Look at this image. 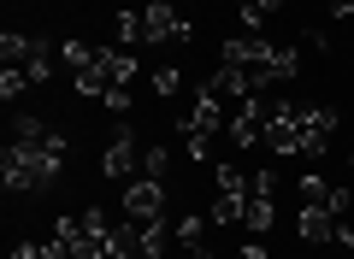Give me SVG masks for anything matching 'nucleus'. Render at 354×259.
Returning a JSON list of instances; mask_svg holds the SVG:
<instances>
[{"mask_svg":"<svg viewBox=\"0 0 354 259\" xmlns=\"http://www.w3.org/2000/svg\"><path fill=\"white\" fill-rule=\"evenodd\" d=\"M59 165H65V136L41 142V148L6 142V153H0V177H6L12 195H41V189H53L59 183Z\"/></svg>","mask_w":354,"mask_h":259,"instance_id":"obj_1","label":"nucleus"},{"mask_svg":"<svg viewBox=\"0 0 354 259\" xmlns=\"http://www.w3.org/2000/svg\"><path fill=\"white\" fill-rule=\"evenodd\" d=\"M225 100L213 95V88L201 83V95H195V106L183 112V118H177V130H183V148H189V160H207V153H213V136L218 130H225Z\"/></svg>","mask_w":354,"mask_h":259,"instance_id":"obj_2","label":"nucleus"},{"mask_svg":"<svg viewBox=\"0 0 354 259\" xmlns=\"http://www.w3.org/2000/svg\"><path fill=\"white\" fill-rule=\"evenodd\" d=\"M0 65H24L30 83H48V77H53V41L48 36H18V30H6V36H0Z\"/></svg>","mask_w":354,"mask_h":259,"instance_id":"obj_3","label":"nucleus"},{"mask_svg":"<svg viewBox=\"0 0 354 259\" xmlns=\"http://www.w3.org/2000/svg\"><path fill=\"white\" fill-rule=\"evenodd\" d=\"M266 148L272 153H301V118H295L290 95H272V106H266Z\"/></svg>","mask_w":354,"mask_h":259,"instance_id":"obj_4","label":"nucleus"},{"mask_svg":"<svg viewBox=\"0 0 354 259\" xmlns=\"http://www.w3.org/2000/svg\"><path fill=\"white\" fill-rule=\"evenodd\" d=\"M142 24H148V41H189L195 36V18L177 0H148L142 6Z\"/></svg>","mask_w":354,"mask_h":259,"instance_id":"obj_5","label":"nucleus"},{"mask_svg":"<svg viewBox=\"0 0 354 259\" xmlns=\"http://www.w3.org/2000/svg\"><path fill=\"white\" fill-rule=\"evenodd\" d=\"M266 106H272V95H248V100H236V112H230V124H225L236 148L266 142Z\"/></svg>","mask_w":354,"mask_h":259,"instance_id":"obj_6","label":"nucleus"},{"mask_svg":"<svg viewBox=\"0 0 354 259\" xmlns=\"http://www.w3.org/2000/svg\"><path fill=\"white\" fill-rule=\"evenodd\" d=\"M124 212L136 224L165 218V183H160V177H130V183H124Z\"/></svg>","mask_w":354,"mask_h":259,"instance_id":"obj_7","label":"nucleus"},{"mask_svg":"<svg viewBox=\"0 0 354 259\" xmlns=\"http://www.w3.org/2000/svg\"><path fill=\"white\" fill-rule=\"evenodd\" d=\"M136 165H142L136 130H113V142H106V153H101V171H106V177H130Z\"/></svg>","mask_w":354,"mask_h":259,"instance_id":"obj_8","label":"nucleus"},{"mask_svg":"<svg viewBox=\"0 0 354 259\" xmlns=\"http://www.w3.org/2000/svg\"><path fill=\"white\" fill-rule=\"evenodd\" d=\"M301 195H307V207H325L337 218H348V189L325 183V177H301Z\"/></svg>","mask_w":354,"mask_h":259,"instance_id":"obj_9","label":"nucleus"},{"mask_svg":"<svg viewBox=\"0 0 354 259\" xmlns=\"http://www.w3.org/2000/svg\"><path fill=\"white\" fill-rule=\"evenodd\" d=\"M295 230H301V242H337L342 218H337V212H325V207H301V218H295Z\"/></svg>","mask_w":354,"mask_h":259,"instance_id":"obj_10","label":"nucleus"},{"mask_svg":"<svg viewBox=\"0 0 354 259\" xmlns=\"http://www.w3.org/2000/svg\"><path fill=\"white\" fill-rule=\"evenodd\" d=\"M207 88H213L218 100H248V95H254V77L242 71V65H218V71H213V83H207Z\"/></svg>","mask_w":354,"mask_h":259,"instance_id":"obj_11","label":"nucleus"},{"mask_svg":"<svg viewBox=\"0 0 354 259\" xmlns=\"http://www.w3.org/2000/svg\"><path fill=\"white\" fill-rule=\"evenodd\" d=\"M113 48H130V53H136L142 48V41H148V24H142V6H124V12H118L113 18Z\"/></svg>","mask_w":354,"mask_h":259,"instance_id":"obj_12","label":"nucleus"},{"mask_svg":"<svg viewBox=\"0 0 354 259\" xmlns=\"http://www.w3.org/2000/svg\"><path fill=\"white\" fill-rule=\"evenodd\" d=\"M242 224H248V236H266L272 224H278V195H248V212H242Z\"/></svg>","mask_w":354,"mask_h":259,"instance_id":"obj_13","label":"nucleus"},{"mask_svg":"<svg viewBox=\"0 0 354 259\" xmlns=\"http://www.w3.org/2000/svg\"><path fill=\"white\" fill-rule=\"evenodd\" d=\"M101 65L113 77V88H130V77H136V53L130 48H101Z\"/></svg>","mask_w":354,"mask_h":259,"instance_id":"obj_14","label":"nucleus"},{"mask_svg":"<svg viewBox=\"0 0 354 259\" xmlns=\"http://www.w3.org/2000/svg\"><path fill=\"white\" fill-rule=\"evenodd\" d=\"M242 212H248V195H230V189H218V200H213V224H242Z\"/></svg>","mask_w":354,"mask_h":259,"instance_id":"obj_15","label":"nucleus"},{"mask_svg":"<svg viewBox=\"0 0 354 259\" xmlns=\"http://www.w3.org/2000/svg\"><path fill=\"white\" fill-rule=\"evenodd\" d=\"M24 88H30V71H24V65H0V100H6V106H12Z\"/></svg>","mask_w":354,"mask_h":259,"instance_id":"obj_16","label":"nucleus"},{"mask_svg":"<svg viewBox=\"0 0 354 259\" xmlns=\"http://www.w3.org/2000/svg\"><path fill=\"white\" fill-rule=\"evenodd\" d=\"M53 136H59V130H48L41 118H18L12 124V142H30V148H41V142H53Z\"/></svg>","mask_w":354,"mask_h":259,"instance_id":"obj_17","label":"nucleus"},{"mask_svg":"<svg viewBox=\"0 0 354 259\" xmlns=\"http://www.w3.org/2000/svg\"><path fill=\"white\" fill-rule=\"evenodd\" d=\"M177 242L189 247L195 259H213V253H207V236H201V218H177Z\"/></svg>","mask_w":354,"mask_h":259,"instance_id":"obj_18","label":"nucleus"},{"mask_svg":"<svg viewBox=\"0 0 354 259\" xmlns=\"http://www.w3.org/2000/svg\"><path fill=\"white\" fill-rule=\"evenodd\" d=\"M165 165H171V148L148 142V148H142V177H165Z\"/></svg>","mask_w":354,"mask_h":259,"instance_id":"obj_19","label":"nucleus"},{"mask_svg":"<svg viewBox=\"0 0 354 259\" xmlns=\"http://www.w3.org/2000/svg\"><path fill=\"white\" fill-rule=\"evenodd\" d=\"M142 253H148V259H160V253H165V218L142 224Z\"/></svg>","mask_w":354,"mask_h":259,"instance_id":"obj_20","label":"nucleus"},{"mask_svg":"<svg viewBox=\"0 0 354 259\" xmlns=\"http://www.w3.org/2000/svg\"><path fill=\"white\" fill-rule=\"evenodd\" d=\"M213 177H218V189H230V195H248V177H242L236 165H218Z\"/></svg>","mask_w":354,"mask_h":259,"instance_id":"obj_21","label":"nucleus"},{"mask_svg":"<svg viewBox=\"0 0 354 259\" xmlns=\"http://www.w3.org/2000/svg\"><path fill=\"white\" fill-rule=\"evenodd\" d=\"M177 88H183V71H177V65L153 71V95H177Z\"/></svg>","mask_w":354,"mask_h":259,"instance_id":"obj_22","label":"nucleus"},{"mask_svg":"<svg viewBox=\"0 0 354 259\" xmlns=\"http://www.w3.org/2000/svg\"><path fill=\"white\" fill-rule=\"evenodd\" d=\"M248 195H278V171H248Z\"/></svg>","mask_w":354,"mask_h":259,"instance_id":"obj_23","label":"nucleus"},{"mask_svg":"<svg viewBox=\"0 0 354 259\" xmlns=\"http://www.w3.org/2000/svg\"><path fill=\"white\" fill-rule=\"evenodd\" d=\"M101 100H106V106H113V112H118V118H124V112H130V88H106V95H101Z\"/></svg>","mask_w":354,"mask_h":259,"instance_id":"obj_24","label":"nucleus"},{"mask_svg":"<svg viewBox=\"0 0 354 259\" xmlns=\"http://www.w3.org/2000/svg\"><path fill=\"white\" fill-rule=\"evenodd\" d=\"M12 259H41V247L36 242H12Z\"/></svg>","mask_w":354,"mask_h":259,"instance_id":"obj_25","label":"nucleus"},{"mask_svg":"<svg viewBox=\"0 0 354 259\" xmlns=\"http://www.w3.org/2000/svg\"><path fill=\"white\" fill-rule=\"evenodd\" d=\"M242 259H266V242H260V236H254V242L242 247Z\"/></svg>","mask_w":354,"mask_h":259,"instance_id":"obj_26","label":"nucleus"},{"mask_svg":"<svg viewBox=\"0 0 354 259\" xmlns=\"http://www.w3.org/2000/svg\"><path fill=\"white\" fill-rule=\"evenodd\" d=\"M337 242H342V247H348V253H354V230H348V224H342V230H337Z\"/></svg>","mask_w":354,"mask_h":259,"instance_id":"obj_27","label":"nucleus"},{"mask_svg":"<svg viewBox=\"0 0 354 259\" xmlns=\"http://www.w3.org/2000/svg\"><path fill=\"white\" fill-rule=\"evenodd\" d=\"M230 6H236V12H242V6H254V0H230Z\"/></svg>","mask_w":354,"mask_h":259,"instance_id":"obj_28","label":"nucleus"},{"mask_svg":"<svg viewBox=\"0 0 354 259\" xmlns=\"http://www.w3.org/2000/svg\"><path fill=\"white\" fill-rule=\"evenodd\" d=\"M177 6H189V0H177Z\"/></svg>","mask_w":354,"mask_h":259,"instance_id":"obj_29","label":"nucleus"},{"mask_svg":"<svg viewBox=\"0 0 354 259\" xmlns=\"http://www.w3.org/2000/svg\"><path fill=\"white\" fill-rule=\"evenodd\" d=\"M136 259H148V253H136Z\"/></svg>","mask_w":354,"mask_h":259,"instance_id":"obj_30","label":"nucleus"},{"mask_svg":"<svg viewBox=\"0 0 354 259\" xmlns=\"http://www.w3.org/2000/svg\"><path fill=\"white\" fill-rule=\"evenodd\" d=\"M348 41H354V36H348Z\"/></svg>","mask_w":354,"mask_h":259,"instance_id":"obj_31","label":"nucleus"}]
</instances>
